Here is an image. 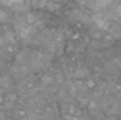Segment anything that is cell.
Masks as SVG:
<instances>
[{
  "label": "cell",
  "mask_w": 121,
  "mask_h": 120,
  "mask_svg": "<svg viewBox=\"0 0 121 120\" xmlns=\"http://www.w3.org/2000/svg\"><path fill=\"white\" fill-rule=\"evenodd\" d=\"M8 18H9L8 12H6L5 9H0V22H6Z\"/></svg>",
  "instance_id": "cell-6"
},
{
  "label": "cell",
  "mask_w": 121,
  "mask_h": 120,
  "mask_svg": "<svg viewBox=\"0 0 121 120\" xmlns=\"http://www.w3.org/2000/svg\"><path fill=\"white\" fill-rule=\"evenodd\" d=\"M107 31H109V34L112 37H115V39L121 37V25L117 23V22H113V20H112V23H110V26H109Z\"/></svg>",
  "instance_id": "cell-1"
},
{
  "label": "cell",
  "mask_w": 121,
  "mask_h": 120,
  "mask_svg": "<svg viewBox=\"0 0 121 120\" xmlns=\"http://www.w3.org/2000/svg\"><path fill=\"white\" fill-rule=\"evenodd\" d=\"M54 2H55V3H58V5H60V3H61V2H65V0H54Z\"/></svg>",
  "instance_id": "cell-7"
},
{
  "label": "cell",
  "mask_w": 121,
  "mask_h": 120,
  "mask_svg": "<svg viewBox=\"0 0 121 120\" xmlns=\"http://www.w3.org/2000/svg\"><path fill=\"white\" fill-rule=\"evenodd\" d=\"M83 15H84V11H81V9H72L71 14H69V20L71 22H81Z\"/></svg>",
  "instance_id": "cell-3"
},
{
  "label": "cell",
  "mask_w": 121,
  "mask_h": 120,
  "mask_svg": "<svg viewBox=\"0 0 121 120\" xmlns=\"http://www.w3.org/2000/svg\"><path fill=\"white\" fill-rule=\"evenodd\" d=\"M14 102H15V96H14V94H8V96L5 97V100H3V105L2 106L5 109H9V108H12Z\"/></svg>",
  "instance_id": "cell-4"
},
{
  "label": "cell",
  "mask_w": 121,
  "mask_h": 120,
  "mask_svg": "<svg viewBox=\"0 0 121 120\" xmlns=\"http://www.w3.org/2000/svg\"><path fill=\"white\" fill-rule=\"evenodd\" d=\"M12 82L9 77H0V94H6V91L11 89Z\"/></svg>",
  "instance_id": "cell-2"
},
{
  "label": "cell",
  "mask_w": 121,
  "mask_h": 120,
  "mask_svg": "<svg viewBox=\"0 0 121 120\" xmlns=\"http://www.w3.org/2000/svg\"><path fill=\"white\" fill-rule=\"evenodd\" d=\"M106 66H107V71H109V72H118V65H117L115 62L106 63Z\"/></svg>",
  "instance_id": "cell-5"
}]
</instances>
